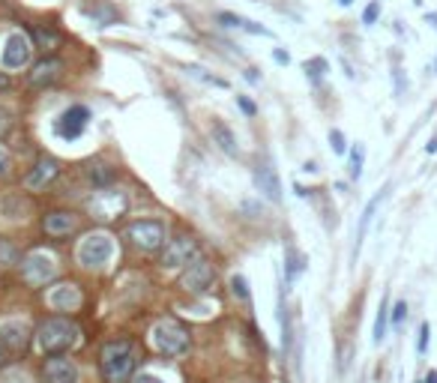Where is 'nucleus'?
Listing matches in <instances>:
<instances>
[{
  "instance_id": "nucleus-14",
  "label": "nucleus",
  "mask_w": 437,
  "mask_h": 383,
  "mask_svg": "<svg viewBox=\"0 0 437 383\" xmlns=\"http://www.w3.org/2000/svg\"><path fill=\"white\" fill-rule=\"evenodd\" d=\"M255 186H257V192H261L267 201H273V204H279V201H282V180H279V174H276V168H273L270 159L257 162V168H255Z\"/></svg>"
},
{
  "instance_id": "nucleus-23",
  "label": "nucleus",
  "mask_w": 437,
  "mask_h": 383,
  "mask_svg": "<svg viewBox=\"0 0 437 383\" xmlns=\"http://www.w3.org/2000/svg\"><path fill=\"white\" fill-rule=\"evenodd\" d=\"M326 69H330V63H326L324 57H312V60H305V63H303V72H305V78H309L312 84H321L324 81Z\"/></svg>"
},
{
  "instance_id": "nucleus-4",
  "label": "nucleus",
  "mask_w": 437,
  "mask_h": 383,
  "mask_svg": "<svg viewBox=\"0 0 437 383\" xmlns=\"http://www.w3.org/2000/svg\"><path fill=\"white\" fill-rule=\"evenodd\" d=\"M114 255V237L105 234V230H93V234H87L81 243H78V264L84 269H102L108 260Z\"/></svg>"
},
{
  "instance_id": "nucleus-22",
  "label": "nucleus",
  "mask_w": 437,
  "mask_h": 383,
  "mask_svg": "<svg viewBox=\"0 0 437 383\" xmlns=\"http://www.w3.org/2000/svg\"><path fill=\"white\" fill-rule=\"evenodd\" d=\"M87 177H90V183L99 186V189H108L111 186V180H114V168L111 165H105V162H96L87 168Z\"/></svg>"
},
{
  "instance_id": "nucleus-26",
  "label": "nucleus",
  "mask_w": 437,
  "mask_h": 383,
  "mask_svg": "<svg viewBox=\"0 0 437 383\" xmlns=\"http://www.w3.org/2000/svg\"><path fill=\"white\" fill-rule=\"evenodd\" d=\"M186 69V72L189 75H192V78H198V81H204V84H213V87H228V81H222V78H216V75H210V72H207V69H201V66H195V63H186L183 66Z\"/></svg>"
},
{
  "instance_id": "nucleus-10",
  "label": "nucleus",
  "mask_w": 437,
  "mask_h": 383,
  "mask_svg": "<svg viewBox=\"0 0 437 383\" xmlns=\"http://www.w3.org/2000/svg\"><path fill=\"white\" fill-rule=\"evenodd\" d=\"M180 285L189 290V294H207V290L216 285V267L204 258H195L192 264H189V269L183 273Z\"/></svg>"
},
{
  "instance_id": "nucleus-3",
  "label": "nucleus",
  "mask_w": 437,
  "mask_h": 383,
  "mask_svg": "<svg viewBox=\"0 0 437 383\" xmlns=\"http://www.w3.org/2000/svg\"><path fill=\"white\" fill-rule=\"evenodd\" d=\"M150 341L156 347V354H162L168 359H177V357H186L189 354V329L177 320H159V324L150 329Z\"/></svg>"
},
{
  "instance_id": "nucleus-38",
  "label": "nucleus",
  "mask_w": 437,
  "mask_h": 383,
  "mask_svg": "<svg viewBox=\"0 0 437 383\" xmlns=\"http://www.w3.org/2000/svg\"><path fill=\"white\" fill-rule=\"evenodd\" d=\"M132 383H165L159 375H153V371H141V375H135Z\"/></svg>"
},
{
  "instance_id": "nucleus-20",
  "label": "nucleus",
  "mask_w": 437,
  "mask_h": 383,
  "mask_svg": "<svg viewBox=\"0 0 437 383\" xmlns=\"http://www.w3.org/2000/svg\"><path fill=\"white\" fill-rule=\"evenodd\" d=\"M210 135H213V144L222 150L225 156H240V147H237V135L222 123V120H216V123L210 126Z\"/></svg>"
},
{
  "instance_id": "nucleus-31",
  "label": "nucleus",
  "mask_w": 437,
  "mask_h": 383,
  "mask_svg": "<svg viewBox=\"0 0 437 383\" xmlns=\"http://www.w3.org/2000/svg\"><path fill=\"white\" fill-rule=\"evenodd\" d=\"M0 264H22V258H18V249L9 246L6 240H0Z\"/></svg>"
},
{
  "instance_id": "nucleus-46",
  "label": "nucleus",
  "mask_w": 437,
  "mask_h": 383,
  "mask_svg": "<svg viewBox=\"0 0 437 383\" xmlns=\"http://www.w3.org/2000/svg\"><path fill=\"white\" fill-rule=\"evenodd\" d=\"M6 357H9V354H6V350H3V347H0V368H3V366H6Z\"/></svg>"
},
{
  "instance_id": "nucleus-48",
  "label": "nucleus",
  "mask_w": 437,
  "mask_h": 383,
  "mask_svg": "<svg viewBox=\"0 0 437 383\" xmlns=\"http://www.w3.org/2000/svg\"><path fill=\"white\" fill-rule=\"evenodd\" d=\"M434 69H437V60H434Z\"/></svg>"
},
{
  "instance_id": "nucleus-2",
  "label": "nucleus",
  "mask_w": 437,
  "mask_h": 383,
  "mask_svg": "<svg viewBox=\"0 0 437 383\" xmlns=\"http://www.w3.org/2000/svg\"><path fill=\"white\" fill-rule=\"evenodd\" d=\"M33 338H36V347L42 350L45 357H66L69 350L81 341V329L69 318H45L42 324L36 327Z\"/></svg>"
},
{
  "instance_id": "nucleus-6",
  "label": "nucleus",
  "mask_w": 437,
  "mask_h": 383,
  "mask_svg": "<svg viewBox=\"0 0 437 383\" xmlns=\"http://www.w3.org/2000/svg\"><path fill=\"white\" fill-rule=\"evenodd\" d=\"M126 207H129V198H126V192L120 189H99L96 195L90 198V204H87V210L93 213V219L99 221H111V219H120L126 213Z\"/></svg>"
},
{
  "instance_id": "nucleus-29",
  "label": "nucleus",
  "mask_w": 437,
  "mask_h": 383,
  "mask_svg": "<svg viewBox=\"0 0 437 383\" xmlns=\"http://www.w3.org/2000/svg\"><path fill=\"white\" fill-rule=\"evenodd\" d=\"M231 294L240 302H249L252 294H249V281H246V276H240V273L231 276Z\"/></svg>"
},
{
  "instance_id": "nucleus-44",
  "label": "nucleus",
  "mask_w": 437,
  "mask_h": 383,
  "mask_svg": "<svg viewBox=\"0 0 437 383\" xmlns=\"http://www.w3.org/2000/svg\"><path fill=\"white\" fill-rule=\"evenodd\" d=\"M425 150H429V153H437V135L429 141V147H425Z\"/></svg>"
},
{
  "instance_id": "nucleus-24",
  "label": "nucleus",
  "mask_w": 437,
  "mask_h": 383,
  "mask_svg": "<svg viewBox=\"0 0 437 383\" xmlns=\"http://www.w3.org/2000/svg\"><path fill=\"white\" fill-rule=\"evenodd\" d=\"M386 324H390V302H386V297H383V302H381V308H377V318H374V345H381V341L386 338Z\"/></svg>"
},
{
  "instance_id": "nucleus-35",
  "label": "nucleus",
  "mask_w": 437,
  "mask_h": 383,
  "mask_svg": "<svg viewBox=\"0 0 437 383\" xmlns=\"http://www.w3.org/2000/svg\"><path fill=\"white\" fill-rule=\"evenodd\" d=\"M429 332H431L429 324L420 327V338H416V354H425V350H429Z\"/></svg>"
},
{
  "instance_id": "nucleus-34",
  "label": "nucleus",
  "mask_w": 437,
  "mask_h": 383,
  "mask_svg": "<svg viewBox=\"0 0 437 383\" xmlns=\"http://www.w3.org/2000/svg\"><path fill=\"white\" fill-rule=\"evenodd\" d=\"M377 15H381V3H377V0H372V3L363 9V24H374Z\"/></svg>"
},
{
  "instance_id": "nucleus-33",
  "label": "nucleus",
  "mask_w": 437,
  "mask_h": 383,
  "mask_svg": "<svg viewBox=\"0 0 437 383\" xmlns=\"http://www.w3.org/2000/svg\"><path fill=\"white\" fill-rule=\"evenodd\" d=\"M330 144H333V153L335 156H344L347 153V141L342 135V129H330Z\"/></svg>"
},
{
  "instance_id": "nucleus-13",
  "label": "nucleus",
  "mask_w": 437,
  "mask_h": 383,
  "mask_svg": "<svg viewBox=\"0 0 437 383\" xmlns=\"http://www.w3.org/2000/svg\"><path fill=\"white\" fill-rule=\"evenodd\" d=\"M42 380L45 383H78L81 371H78L75 359L69 357H48L42 366Z\"/></svg>"
},
{
  "instance_id": "nucleus-7",
  "label": "nucleus",
  "mask_w": 437,
  "mask_h": 383,
  "mask_svg": "<svg viewBox=\"0 0 437 383\" xmlns=\"http://www.w3.org/2000/svg\"><path fill=\"white\" fill-rule=\"evenodd\" d=\"M22 276L27 285H48L54 276H57V260L54 255H48V251H31L27 258H22Z\"/></svg>"
},
{
  "instance_id": "nucleus-37",
  "label": "nucleus",
  "mask_w": 437,
  "mask_h": 383,
  "mask_svg": "<svg viewBox=\"0 0 437 383\" xmlns=\"http://www.w3.org/2000/svg\"><path fill=\"white\" fill-rule=\"evenodd\" d=\"M13 126V108H6V105H0V135L6 132V129Z\"/></svg>"
},
{
  "instance_id": "nucleus-17",
  "label": "nucleus",
  "mask_w": 437,
  "mask_h": 383,
  "mask_svg": "<svg viewBox=\"0 0 437 383\" xmlns=\"http://www.w3.org/2000/svg\"><path fill=\"white\" fill-rule=\"evenodd\" d=\"M75 228H78V216L66 213V210H54V213L42 219V230L48 237H69Z\"/></svg>"
},
{
  "instance_id": "nucleus-15",
  "label": "nucleus",
  "mask_w": 437,
  "mask_h": 383,
  "mask_svg": "<svg viewBox=\"0 0 437 383\" xmlns=\"http://www.w3.org/2000/svg\"><path fill=\"white\" fill-rule=\"evenodd\" d=\"M48 306L54 311H78L81 308V290L72 281H61V285L48 290Z\"/></svg>"
},
{
  "instance_id": "nucleus-42",
  "label": "nucleus",
  "mask_w": 437,
  "mask_h": 383,
  "mask_svg": "<svg viewBox=\"0 0 437 383\" xmlns=\"http://www.w3.org/2000/svg\"><path fill=\"white\" fill-rule=\"evenodd\" d=\"M9 84H13V81H9V75L0 72V90H9Z\"/></svg>"
},
{
  "instance_id": "nucleus-12",
  "label": "nucleus",
  "mask_w": 437,
  "mask_h": 383,
  "mask_svg": "<svg viewBox=\"0 0 437 383\" xmlns=\"http://www.w3.org/2000/svg\"><path fill=\"white\" fill-rule=\"evenodd\" d=\"M31 341V327L24 320H3L0 324V347L6 354H24Z\"/></svg>"
},
{
  "instance_id": "nucleus-25",
  "label": "nucleus",
  "mask_w": 437,
  "mask_h": 383,
  "mask_svg": "<svg viewBox=\"0 0 437 383\" xmlns=\"http://www.w3.org/2000/svg\"><path fill=\"white\" fill-rule=\"evenodd\" d=\"M84 15L87 18H93V24H99V27H108V24H114L117 22V13L114 9H108V6H87L84 9Z\"/></svg>"
},
{
  "instance_id": "nucleus-8",
  "label": "nucleus",
  "mask_w": 437,
  "mask_h": 383,
  "mask_svg": "<svg viewBox=\"0 0 437 383\" xmlns=\"http://www.w3.org/2000/svg\"><path fill=\"white\" fill-rule=\"evenodd\" d=\"M90 123V108L87 105H69L61 117L54 120V132L63 141H78Z\"/></svg>"
},
{
  "instance_id": "nucleus-40",
  "label": "nucleus",
  "mask_w": 437,
  "mask_h": 383,
  "mask_svg": "<svg viewBox=\"0 0 437 383\" xmlns=\"http://www.w3.org/2000/svg\"><path fill=\"white\" fill-rule=\"evenodd\" d=\"M273 60H276V63H282V66H287V63H291V54H287L285 48H276V52H273Z\"/></svg>"
},
{
  "instance_id": "nucleus-11",
  "label": "nucleus",
  "mask_w": 437,
  "mask_h": 383,
  "mask_svg": "<svg viewBox=\"0 0 437 383\" xmlns=\"http://www.w3.org/2000/svg\"><path fill=\"white\" fill-rule=\"evenodd\" d=\"M198 258V243L192 237H177L165 246L162 251V267L165 269H177V267H189Z\"/></svg>"
},
{
  "instance_id": "nucleus-16",
  "label": "nucleus",
  "mask_w": 437,
  "mask_h": 383,
  "mask_svg": "<svg viewBox=\"0 0 437 383\" xmlns=\"http://www.w3.org/2000/svg\"><path fill=\"white\" fill-rule=\"evenodd\" d=\"M61 174V162H57V159H51V156H42L39 159V162L33 165V171L31 174H27V189L31 192H39V189H45L48 183H54V177Z\"/></svg>"
},
{
  "instance_id": "nucleus-30",
  "label": "nucleus",
  "mask_w": 437,
  "mask_h": 383,
  "mask_svg": "<svg viewBox=\"0 0 437 383\" xmlns=\"http://www.w3.org/2000/svg\"><path fill=\"white\" fill-rule=\"evenodd\" d=\"M285 264H287V285H291V281L303 273V258L296 255L294 249H287V260H285Z\"/></svg>"
},
{
  "instance_id": "nucleus-41",
  "label": "nucleus",
  "mask_w": 437,
  "mask_h": 383,
  "mask_svg": "<svg viewBox=\"0 0 437 383\" xmlns=\"http://www.w3.org/2000/svg\"><path fill=\"white\" fill-rule=\"evenodd\" d=\"M246 81H249V84H261V72H257V69H246Z\"/></svg>"
},
{
  "instance_id": "nucleus-32",
  "label": "nucleus",
  "mask_w": 437,
  "mask_h": 383,
  "mask_svg": "<svg viewBox=\"0 0 437 383\" xmlns=\"http://www.w3.org/2000/svg\"><path fill=\"white\" fill-rule=\"evenodd\" d=\"M390 320H392V329H402V324L407 320V302H404V299H399V302L392 306Z\"/></svg>"
},
{
  "instance_id": "nucleus-19",
  "label": "nucleus",
  "mask_w": 437,
  "mask_h": 383,
  "mask_svg": "<svg viewBox=\"0 0 437 383\" xmlns=\"http://www.w3.org/2000/svg\"><path fill=\"white\" fill-rule=\"evenodd\" d=\"M216 22L222 24V27H228V30H246V33H255V36H270V30H267V27L255 24L252 18H243V15H237V13H218Z\"/></svg>"
},
{
  "instance_id": "nucleus-47",
  "label": "nucleus",
  "mask_w": 437,
  "mask_h": 383,
  "mask_svg": "<svg viewBox=\"0 0 437 383\" xmlns=\"http://www.w3.org/2000/svg\"><path fill=\"white\" fill-rule=\"evenodd\" d=\"M339 3H342V6H351V3H353V0H339Z\"/></svg>"
},
{
  "instance_id": "nucleus-27",
  "label": "nucleus",
  "mask_w": 437,
  "mask_h": 383,
  "mask_svg": "<svg viewBox=\"0 0 437 383\" xmlns=\"http://www.w3.org/2000/svg\"><path fill=\"white\" fill-rule=\"evenodd\" d=\"M33 39H36L39 48H45V52H54V48L61 45V36H57L54 30H42V27L33 30Z\"/></svg>"
},
{
  "instance_id": "nucleus-21",
  "label": "nucleus",
  "mask_w": 437,
  "mask_h": 383,
  "mask_svg": "<svg viewBox=\"0 0 437 383\" xmlns=\"http://www.w3.org/2000/svg\"><path fill=\"white\" fill-rule=\"evenodd\" d=\"M381 201H383V192H381V195H374V198L369 201V204H365V210H363L360 228H356V251H360V246H363V240H365V230H369L372 219H374V213H377V207H381Z\"/></svg>"
},
{
  "instance_id": "nucleus-43",
  "label": "nucleus",
  "mask_w": 437,
  "mask_h": 383,
  "mask_svg": "<svg viewBox=\"0 0 437 383\" xmlns=\"http://www.w3.org/2000/svg\"><path fill=\"white\" fill-rule=\"evenodd\" d=\"M425 22H429V24L437 30V13H429V15H425Z\"/></svg>"
},
{
  "instance_id": "nucleus-28",
  "label": "nucleus",
  "mask_w": 437,
  "mask_h": 383,
  "mask_svg": "<svg viewBox=\"0 0 437 383\" xmlns=\"http://www.w3.org/2000/svg\"><path fill=\"white\" fill-rule=\"evenodd\" d=\"M363 162H365V147L363 144H356L353 150H351V180H360L363 177Z\"/></svg>"
},
{
  "instance_id": "nucleus-36",
  "label": "nucleus",
  "mask_w": 437,
  "mask_h": 383,
  "mask_svg": "<svg viewBox=\"0 0 437 383\" xmlns=\"http://www.w3.org/2000/svg\"><path fill=\"white\" fill-rule=\"evenodd\" d=\"M9 171H13V156H9V150L0 144V177H6Z\"/></svg>"
},
{
  "instance_id": "nucleus-45",
  "label": "nucleus",
  "mask_w": 437,
  "mask_h": 383,
  "mask_svg": "<svg viewBox=\"0 0 437 383\" xmlns=\"http://www.w3.org/2000/svg\"><path fill=\"white\" fill-rule=\"evenodd\" d=\"M422 383H437V371H429V375H425V380Z\"/></svg>"
},
{
  "instance_id": "nucleus-9",
  "label": "nucleus",
  "mask_w": 437,
  "mask_h": 383,
  "mask_svg": "<svg viewBox=\"0 0 437 383\" xmlns=\"http://www.w3.org/2000/svg\"><path fill=\"white\" fill-rule=\"evenodd\" d=\"M31 54H33V42L27 39L22 30H13L3 42V52H0V60H3L6 69H24L31 63Z\"/></svg>"
},
{
  "instance_id": "nucleus-49",
  "label": "nucleus",
  "mask_w": 437,
  "mask_h": 383,
  "mask_svg": "<svg viewBox=\"0 0 437 383\" xmlns=\"http://www.w3.org/2000/svg\"><path fill=\"white\" fill-rule=\"evenodd\" d=\"M416 383H422V380H416Z\"/></svg>"
},
{
  "instance_id": "nucleus-5",
  "label": "nucleus",
  "mask_w": 437,
  "mask_h": 383,
  "mask_svg": "<svg viewBox=\"0 0 437 383\" xmlns=\"http://www.w3.org/2000/svg\"><path fill=\"white\" fill-rule=\"evenodd\" d=\"M126 240L138 251H156L165 246V225L156 219H138L126 228Z\"/></svg>"
},
{
  "instance_id": "nucleus-1",
  "label": "nucleus",
  "mask_w": 437,
  "mask_h": 383,
  "mask_svg": "<svg viewBox=\"0 0 437 383\" xmlns=\"http://www.w3.org/2000/svg\"><path fill=\"white\" fill-rule=\"evenodd\" d=\"M138 366V345L132 338H114L105 341L99 350V368L108 383H129L135 377Z\"/></svg>"
},
{
  "instance_id": "nucleus-39",
  "label": "nucleus",
  "mask_w": 437,
  "mask_h": 383,
  "mask_svg": "<svg viewBox=\"0 0 437 383\" xmlns=\"http://www.w3.org/2000/svg\"><path fill=\"white\" fill-rule=\"evenodd\" d=\"M237 105H240L243 108V114H249V117H255V102H252V99H246V96H237Z\"/></svg>"
},
{
  "instance_id": "nucleus-18",
  "label": "nucleus",
  "mask_w": 437,
  "mask_h": 383,
  "mask_svg": "<svg viewBox=\"0 0 437 383\" xmlns=\"http://www.w3.org/2000/svg\"><path fill=\"white\" fill-rule=\"evenodd\" d=\"M61 75H63V63H61V60H57V57H45L42 63L33 66L31 84L33 87H51L54 81H61Z\"/></svg>"
}]
</instances>
